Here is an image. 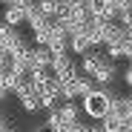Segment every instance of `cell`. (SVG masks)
I'll use <instances>...</instances> for the list:
<instances>
[{"instance_id":"obj_1","label":"cell","mask_w":132,"mask_h":132,"mask_svg":"<svg viewBox=\"0 0 132 132\" xmlns=\"http://www.w3.org/2000/svg\"><path fill=\"white\" fill-rule=\"evenodd\" d=\"M115 98V89L112 83L109 86H98V89H92L89 95L80 98V106H83V115H89L92 121H101L106 112H109V101Z\"/></svg>"},{"instance_id":"obj_2","label":"cell","mask_w":132,"mask_h":132,"mask_svg":"<svg viewBox=\"0 0 132 132\" xmlns=\"http://www.w3.org/2000/svg\"><path fill=\"white\" fill-rule=\"evenodd\" d=\"M92 78H95V86H109V83H115V80H118V66H115V60L103 57V60L98 63V69L92 72Z\"/></svg>"},{"instance_id":"obj_3","label":"cell","mask_w":132,"mask_h":132,"mask_svg":"<svg viewBox=\"0 0 132 132\" xmlns=\"http://www.w3.org/2000/svg\"><path fill=\"white\" fill-rule=\"evenodd\" d=\"M57 112H60V118H63V123H66V132H69V126H72L75 121H80L83 106L78 103V98H72V101H63V103L57 106Z\"/></svg>"},{"instance_id":"obj_4","label":"cell","mask_w":132,"mask_h":132,"mask_svg":"<svg viewBox=\"0 0 132 132\" xmlns=\"http://www.w3.org/2000/svg\"><path fill=\"white\" fill-rule=\"evenodd\" d=\"M103 57H106V55H103L98 46H92L89 52H83V55H80V63H78V66H80V75H92Z\"/></svg>"},{"instance_id":"obj_5","label":"cell","mask_w":132,"mask_h":132,"mask_svg":"<svg viewBox=\"0 0 132 132\" xmlns=\"http://www.w3.org/2000/svg\"><path fill=\"white\" fill-rule=\"evenodd\" d=\"M37 95H40V109H46V112H52V109H57V106L63 103L57 83H52L49 89H43V92H37Z\"/></svg>"},{"instance_id":"obj_6","label":"cell","mask_w":132,"mask_h":132,"mask_svg":"<svg viewBox=\"0 0 132 132\" xmlns=\"http://www.w3.org/2000/svg\"><path fill=\"white\" fill-rule=\"evenodd\" d=\"M92 46H95V43L89 40L86 32H75V35L69 37V52H72V55H83V52H89Z\"/></svg>"},{"instance_id":"obj_7","label":"cell","mask_w":132,"mask_h":132,"mask_svg":"<svg viewBox=\"0 0 132 132\" xmlns=\"http://www.w3.org/2000/svg\"><path fill=\"white\" fill-rule=\"evenodd\" d=\"M3 23H9V26H23L26 23V14H23V9L20 6H14V3H9V6H3Z\"/></svg>"},{"instance_id":"obj_8","label":"cell","mask_w":132,"mask_h":132,"mask_svg":"<svg viewBox=\"0 0 132 132\" xmlns=\"http://www.w3.org/2000/svg\"><path fill=\"white\" fill-rule=\"evenodd\" d=\"M17 101H20V109H23L26 115H35V112H40V95H37V92H29V95L17 98Z\"/></svg>"},{"instance_id":"obj_9","label":"cell","mask_w":132,"mask_h":132,"mask_svg":"<svg viewBox=\"0 0 132 132\" xmlns=\"http://www.w3.org/2000/svg\"><path fill=\"white\" fill-rule=\"evenodd\" d=\"M43 126H46V129H52V132H66V123H63V118H60V112H57V109H52V112L46 115Z\"/></svg>"},{"instance_id":"obj_10","label":"cell","mask_w":132,"mask_h":132,"mask_svg":"<svg viewBox=\"0 0 132 132\" xmlns=\"http://www.w3.org/2000/svg\"><path fill=\"white\" fill-rule=\"evenodd\" d=\"M52 20H55V17H49V14H43V12L37 9V12H35V14H32V17L26 20V23H29L32 29H43V26H52Z\"/></svg>"},{"instance_id":"obj_11","label":"cell","mask_w":132,"mask_h":132,"mask_svg":"<svg viewBox=\"0 0 132 132\" xmlns=\"http://www.w3.org/2000/svg\"><path fill=\"white\" fill-rule=\"evenodd\" d=\"M49 35H52V26L32 29V40H35V43H40V46H46V43H49Z\"/></svg>"},{"instance_id":"obj_12","label":"cell","mask_w":132,"mask_h":132,"mask_svg":"<svg viewBox=\"0 0 132 132\" xmlns=\"http://www.w3.org/2000/svg\"><path fill=\"white\" fill-rule=\"evenodd\" d=\"M12 129H17L14 118H12L9 112H3V109H0V132H12Z\"/></svg>"},{"instance_id":"obj_13","label":"cell","mask_w":132,"mask_h":132,"mask_svg":"<svg viewBox=\"0 0 132 132\" xmlns=\"http://www.w3.org/2000/svg\"><path fill=\"white\" fill-rule=\"evenodd\" d=\"M121 80L129 86V89H132V66H126V69H123V75H121Z\"/></svg>"},{"instance_id":"obj_14","label":"cell","mask_w":132,"mask_h":132,"mask_svg":"<svg viewBox=\"0 0 132 132\" xmlns=\"http://www.w3.org/2000/svg\"><path fill=\"white\" fill-rule=\"evenodd\" d=\"M9 95H12V92H9V89H6V83H3V80H0V103H3V101H6V98H9Z\"/></svg>"},{"instance_id":"obj_15","label":"cell","mask_w":132,"mask_h":132,"mask_svg":"<svg viewBox=\"0 0 132 132\" xmlns=\"http://www.w3.org/2000/svg\"><path fill=\"white\" fill-rule=\"evenodd\" d=\"M9 3H14V0H0V6H9Z\"/></svg>"}]
</instances>
